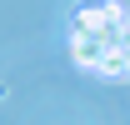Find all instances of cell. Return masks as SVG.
Listing matches in <instances>:
<instances>
[{"instance_id": "obj_1", "label": "cell", "mask_w": 130, "mask_h": 125, "mask_svg": "<svg viewBox=\"0 0 130 125\" xmlns=\"http://www.w3.org/2000/svg\"><path fill=\"white\" fill-rule=\"evenodd\" d=\"M100 50H105V45H100L95 35H80V30H70V55H75V65L95 70V65H100Z\"/></svg>"}, {"instance_id": "obj_2", "label": "cell", "mask_w": 130, "mask_h": 125, "mask_svg": "<svg viewBox=\"0 0 130 125\" xmlns=\"http://www.w3.org/2000/svg\"><path fill=\"white\" fill-rule=\"evenodd\" d=\"M100 75H130V55H125V40H115V45L100 50Z\"/></svg>"}, {"instance_id": "obj_3", "label": "cell", "mask_w": 130, "mask_h": 125, "mask_svg": "<svg viewBox=\"0 0 130 125\" xmlns=\"http://www.w3.org/2000/svg\"><path fill=\"white\" fill-rule=\"evenodd\" d=\"M125 55H130V30H125Z\"/></svg>"}]
</instances>
